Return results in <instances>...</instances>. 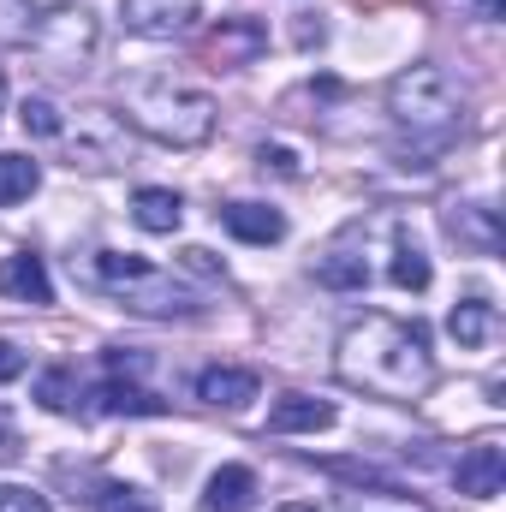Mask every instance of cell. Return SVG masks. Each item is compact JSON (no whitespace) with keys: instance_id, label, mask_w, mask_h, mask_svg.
Instances as JSON below:
<instances>
[{"instance_id":"obj_20","label":"cell","mask_w":506,"mask_h":512,"mask_svg":"<svg viewBox=\"0 0 506 512\" xmlns=\"http://www.w3.org/2000/svg\"><path fill=\"white\" fill-rule=\"evenodd\" d=\"M36 399H42L54 417H72V411H78V382H72V370H60V364L42 370V376H36Z\"/></svg>"},{"instance_id":"obj_23","label":"cell","mask_w":506,"mask_h":512,"mask_svg":"<svg viewBox=\"0 0 506 512\" xmlns=\"http://www.w3.org/2000/svg\"><path fill=\"white\" fill-rule=\"evenodd\" d=\"M0 512H54L42 489H24V483H0Z\"/></svg>"},{"instance_id":"obj_16","label":"cell","mask_w":506,"mask_h":512,"mask_svg":"<svg viewBox=\"0 0 506 512\" xmlns=\"http://www.w3.org/2000/svg\"><path fill=\"white\" fill-rule=\"evenodd\" d=\"M131 221H137L143 233H179L185 203H179V191H167V185H143V191L131 197Z\"/></svg>"},{"instance_id":"obj_27","label":"cell","mask_w":506,"mask_h":512,"mask_svg":"<svg viewBox=\"0 0 506 512\" xmlns=\"http://www.w3.org/2000/svg\"><path fill=\"white\" fill-rule=\"evenodd\" d=\"M24 364H30V358H24L12 340H0V382H18V376H24Z\"/></svg>"},{"instance_id":"obj_18","label":"cell","mask_w":506,"mask_h":512,"mask_svg":"<svg viewBox=\"0 0 506 512\" xmlns=\"http://www.w3.org/2000/svg\"><path fill=\"white\" fill-rule=\"evenodd\" d=\"M316 280L334 286V292H364L370 286V262L358 251H328V256H316Z\"/></svg>"},{"instance_id":"obj_12","label":"cell","mask_w":506,"mask_h":512,"mask_svg":"<svg viewBox=\"0 0 506 512\" xmlns=\"http://www.w3.org/2000/svg\"><path fill=\"white\" fill-rule=\"evenodd\" d=\"M0 292L18 298V304H54V280H48L42 256H30V251H18V256L0 262Z\"/></svg>"},{"instance_id":"obj_5","label":"cell","mask_w":506,"mask_h":512,"mask_svg":"<svg viewBox=\"0 0 506 512\" xmlns=\"http://www.w3.org/2000/svg\"><path fill=\"white\" fill-rule=\"evenodd\" d=\"M30 48L54 66V72H84L96 60V18L84 6H54L42 12V24L30 30Z\"/></svg>"},{"instance_id":"obj_9","label":"cell","mask_w":506,"mask_h":512,"mask_svg":"<svg viewBox=\"0 0 506 512\" xmlns=\"http://www.w3.org/2000/svg\"><path fill=\"white\" fill-rule=\"evenodd\" d=\"M215 221H221L233 239H245V245H280V239H286V215L268 209V203H221Z\"/></svg>"},{"instance_id":"obj_21","label":"cell","mask_w":506,"mask_h":512,"mask_svg":"<svg viewBox=\"0 0 506 512\" xmlns=\"http://www.w3.org/2000/svg\"><path fill=\"white\" fill-rule=\"evenodd\" d=\"M429 280H435V268H429V256L417 251V245H399V251H393V286L423 292Z\"/></svg>"},{"instance_id":"obj_10","label":"cell","mask_w":506,"mask_h":512,"mask_svg":"<svg viewBox=\"0 0 506 512\" xmlns=\"http://www.w3.org/2000/svg\"><path fill=\"white\" fill-rule=\"evenodd\" d=\"M447 233L477 256L501 251V215H495L489 203H453V209H447Z\"/></svg>"},{"instance_id":"obj_13","label":"cell","mask_w":506,"mask_h":512,"mask_svg":"<svg viewBox=\"0 0 506 512\" xmlns=\"http://www.w3.org/2000/svg\"><path fill=\"white\" fill-rule=\"evenodd\" d=\"M96 411H108V417H161L167 399H155L149 387H137L131 376H114L108 370V382L96 387Z\"/></svg>"},{"instance_id":"obj_14","label":"cell","mask_w":506,"mask_h":512,"mask_svg":"<svg viewBox=\"0 0 506 512\" xmlns=\"http://www.w3.org/2000/svg\"><path fill=\"white\" fill-rule=\"evenodd\" d=\"M197 399L215 405V411H245V405L256 399V376L251 370H227V364H215V370L197 376Z\"/></svg>"},{"instance_id":"obj_11","label":"cell","mask_w":506,"mask_h":512,"mask_svg":"<svg viewBox=\"0 0 506 512\" xmlns=\"http://www.w3.org/2000/svg\"><path fill=\"white\" fill-rule=\"evenodd\" d=\"M328 423H334V405L328 399H310V393H286L268 411V435H316Z\"/></svg>"},{"instance_id":"obj_17","label":"cell","mask_w":506,"mask_h":512,"mask_svg":"<svg viewBox=\"0 0 506 512\" xmlns=\"http://www.w3.org/2000/svg\"><path fill=\"white\" fill-rule=\"evenodd\" d=\"M447 334H453L465 352H483L489 334H495V304H489V298H459L453 316H447Z\"/></svg>"},{"instance_id":"obj_1","label":"cell","mask_w":506,"mask_h":512,"mask_svg":"<svg viewBox=\"0 0 506 512\" xmlns=\"http://www.w3.org/2000/svg\"><path fill=\"white\" fill-rule=\"evenodd\" d=\"M340 382L364 387L376 399H423L435 387V352L417 322L399 316H364L340 334Z\"/></svg>"},{"instance_id":"obj_2","label":"cell","mask_w":506,"mask_h":512,"mask_svg":"<svg viewBox=\"0 0 506 512\" xmlns=\"http://www.w3.org/2000/svg\"><path fill=\"white\" fill-rule=\"evenodd\" d=\"M387 114L411 131V143L423 149H447L459 131H465V114H471V96L441 72V66H411L387 84Z\"/></svg>"},{"instance_id":"obj_3","label":"cell","mask_w":506,"mask_h":512,"mask_svg":"<svg viewBox=\"0 0 506 512\" xmlns=\"http://www.w3.org/2000/svg\"><path fill=\"white\" fill-rule=\"evenodd\" d=\"M126 120L143 137L167 143V149H197L215 131V96L197 84H173V78H149L126 90Z\"/></svg>"},{"instance_id":"obj_22","label":"cell","mask_w":506,"mask_h":512,"mask_svg":"<svg viewBox=\"0 0 506 512\" xmlns=\"http://www.w3.org/2000/svg\"><path fill=\"white\" fill-rule=\"evenodd\" d=\"M18 126L30 131V137H60L66 120H60V108L48 102V96H24V108H18Z\"/></svg>"},{"instance_id":"obj_19","label":"cell","mask_w":506,"mask_h":512,"mask_svg":"<svg viewBox=\"0 0 506 512\" xmlns=\"http://www.w3.org/2000/svg\"><path fill=\"white\" fill-rule=\"evenodd\" d=\"M36 185H42V167L30 155H0V209L36 197Z\"/></svg>"},{"instance_id":"obj_29","label":"cell","mask_w":506,"mask_h":512,"mask_svg":"<svg viewBox=\"0 0 506 512\" xmlns=\"http://www.w3.org/2000/svg\"><path fill=\"white\" fill-rule=\"evenodd\" d=\"M6 459H18V435H12V417H6V405H0V465Z\"/></svg>"},{"instance_id":"obj_32","label":"cell","mask_w":506,"mask_h":512,"mask_svg":"<svg viewBox=\"0 0 506 512\" xmlns=\"http://www.w3.org/2000/svg\"><path fill=\"white\" fill-rule=\"evenodd\" d=\"M30 12H54V6H66V0H24Z\"/></svg>"},{"instance_id":"obj_30","label":"cell","mask_w":506,"mask_h":512,"mask_svg":"<svg viewBox=\"0 0 506 512\" xmlns=\"http://www.w3.org/2000/svg\"><path fill=\"white\" fill-rule=\"evenodd\" d=\"M477 6H483V18H501L506 12V0H477Z\"/></svg>"},{"instance_id":"obj_4","label":"cell","mask_w":506,"mask_h":512,"mask_svg":"<svg viewBox=\"0 0 506 512\" xmlns=\"http://www.w3.org/2000/svg\"><path fill=\"white\" fill-rule=\"evenodd\" d=\"M90 280H96V286H108L114 298H126V310H137V316H197L191 292H185L173 274H161L155 262H143V256L96 251Z\"/></svg>"},{"instance_id":"obj_28","label":"cell","mask_w":506,"mask_h":512,"mask_svg":"<svg viewBox=\"0 0 506 512\" xmlns=\"http://www.w3.org/2000/svg\"><path fill=\"white\" fill-rule=\"evenodd\" d=\"M262 167H274V173H298V161H292V149H262Z\"/></svg>"},{"instance_id":"obj_8","label":"cell","mask_w":506,"mask_h":512,"mask_svg":"<svg viewBox=\"0 0 506 512\" xmlns=\"http://www.w3.org/2000/svg\"><path fill=\"white\" fill-rule=\"evenodd\" d=\"M262 48H268V24L262 18H221L209 30V60L215 66H251Z\"/></svg>"},{"instance_id":"obj_7","label":"cell","mask_w":506,"mask_h":512,"mask_svg":"<svg viewBox=\"0 0 506 512\" xmlns=\"http://www.w3.org/2000/svg\"><path fill=\"white\" fill-rule=\"evenodd\" d=\"M453 483H459V495H471V501H495L501 483H506V447L501 441H477V447H465L459 465H453Z\"/></svg>"},{"instance_id":"obj_31","label":"cell","mask_w":506,"mask_h":512,"mask_svg":"<svg viewBox=\"0 0 506 512\" xmlns=\"http://www.w3.org/2000/svg\"><path fill=\"white\" fill-rule=\"evenodd\" d=\"M274 512H322L316 501H286V507H274Z\"/></svg>"},{"instance_id":"obj_15","label":"cell","mask_w":506,"mask_h":512,"mask_svg":"<svg viewBox=\"0 0 506 512\" xmlns=\"http://www.w3.org/2000/svg\"><path fill=\"white\" fill-rule=\"evenodd\" d=\"M256 501V471L251 465H221L203 489V512H251Z\"/></svg>"},{"instance_id":"obj_33","label":"cell","mask_w":506,"mask_h":512,"mask_svg":"<svg viewBox=\"0 0 506 512\" xmlns=\"http://www.w3.org/2000/svg\"><path fill=\"white\" fill-rule=\"evenodd\" d=\"M0 108H6V78H0Z\"/></svg>"},{"instance_id":"obj_26","label":"cell","mask_w":506,"mask_h":512,"mask_svg":"<svg viewBox=\"0 0 506 512\" xmlns=\"http://www.w3.org/2000/svg\"><path fill=\"white\" fill-rule=\"evenodd\" d=\"M179 268H191V274H203V280H221L215 256H209V251H197V245H185V251H179Z\"/></svg>"},{"instance_id":"obj_24","label":"cell","mask_w":506,"mask_h":512,"mask_svg":"<svg viewBox=\"0 0 506 512\" xmlns=\"http://www.w3.org/2000/svg\"><path fill=\"white\" fill-rule=\"evenodd\" d=\"M96 512H155V501L149 495H137V489H102V501H96Z\"/></svg>"},{"instance_id":"obj_6","label":"cell","mask_w":506,"mask_h":512,"mask_svg":"<svg viewBox=\"0 0 506 512\" xmlns=\"http://www.w3.org/2000/svg\"><path fill=\"white\" fill-rule=\"evenodd\" d=\"M215 12H221V0H120L126 30H137V36H155V42L191 36V30H203Z\"/></svg>"},{"instance_id":"obj_25","label":"cell","mask_w":506,"mask_h":512,"mask_svg":"<svg viewBox=\"0 0 506 512\" xmlns=\"http://www.w3.org/2000/svg\"><path fill=\"white\" fill-rule=\"evenodd\" d=\"M346 512H381V489H376V495H364V489H358V495L346 501ZM393 512H423V507H417L411 495H399V501H393Z\"/></svg>"}]
</instances>
